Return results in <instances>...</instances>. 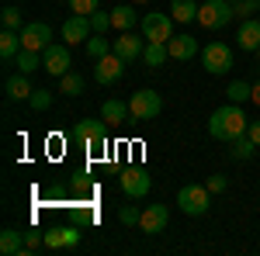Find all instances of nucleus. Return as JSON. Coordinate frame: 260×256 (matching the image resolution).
I'll list each match as a JSON object with an SVG mask.
<instances>
[{"mask_svg": "<svg viewBox=\"0 0 260 256\" xmlns=\"http://www.w3.org/2000/svg\"><path fill=\"white\" fill-rule=\"evenodd\" d=\"M246 128H250V118L243 115L240 104H225V107H215V115L208 118V135L219 138V142H233V138L246 135Z\"/></svg>", "mask_w": 260, "mask_h": 256, "instance_id": "nucleus-1", "label": "nucleus"}, {"mask_svg": "<svg viewBox=\"0 0 260 256\" xmlns=\"http://www.w3.org/2000/svg\"><path fill=\"white\" fill-rule=\"evenodd\" d=\"M177 204L184 215L198 218L208 211V204H212V191L205 187V184H187V187H180L177 191Z\"/></svg>", "mask_w": 260, "mask_h": 256, "instance_id": "nucleus-2", "label": "nucleus"}, {"mask_svg": "<svg viewBox=\"0 0 260 256\" xmlns=\"http://www.w3.org/2000/svg\"><path fill=\"white\" fill-rule=\"evenodd\" d=\"M233 18H236L233 0H208V4L198 7V24L201 28H225Z\"/></svg>", "mask_w": 260, "mask_h": 256, "instance_id": "nucleus-3", "label": "nucleus"}, {"mask_svg": "<svg viewBox=\"0 0 260 256\" xmlns=\"http://www.w3.org/2000/svg\"><path fill=\"white\" fill-rule=\"evenodd\" d=\"M201 66H205L212 77L229 73V69H233V49H229L225 42H212V45H205V49H201Z\"/></svg>", "mask_w": 260, "mask_h": 256, "instance_id": "nucleus-4", "label": "nucleus"}, {"mask_svg": "<svg viewBox=\"0 0 260 256\" xmlns=\"http://www.w3.org/2000/svg\"><path fill=\"white\" fill-rule=\"evenodd\" d=\"M104 125H108L104 118H101V121H94V118H83V121H77L73 135H77V142H80L83 149L98 153V149H104V145H108V132H104Z\"/></svg>", "mask_w": 260, "mask_h": 256, "instance_id": "nucleus-5", "label": "nucleus"}, {"mask_svg": "<svg viewBox=\"0 0 260 256\" xmlns=\"http://www.w3.org/2000/svg\"><path fill=\"white\" fill-rule=\"evenodd\" d=\"M128 111H132L136 121H153V118H160V111H163V97L156 90H139L128 100Z\"/></svg>", "mask_w": 260, "mask_h": 256, "instance_id": "nucleus-6", "label": "nucleus"}, {"mask_svg": "<svg viewBox=\"0 0 260 256\" xmlns=\"http://www.w3.org/2000/svg\"><path fill=\"white\" fill-rule=\"evenodd\" d=\"M139 24H142V39L146 42H170L174 39V18H170V14L149 11Z\"/></svg>", "mask_w": 260, "mask_h": 256, "instance_id": "nucleus-7", "label": "nucleus"}, {"mask_svg": "<svg viewBox=\"0 0 260 256\" xmlns=\"http://www.w3.org/2000/svg\"><path fill=\"white\" fill-rule=\"evenodd\" d=\"M52 28L49 24H42V21H31V24H24L21 28V45L24 49H31V52H45L49 45H52Z\"/></svg>", "mask_w": 260, "mask_h": 256, "instance_id": "nucleus-8", "label": "nucleus"}, {"mask_svg": "<svg viewBox=\"0 0 260 256\" xmlns=\"http://www.w3.org/2000/svg\"><path fill=\"white\" fill-rule=\"evenodd\" d=\"M149 187H153V180L149 173L142 170V166H128V170H121V191L128 197H146L149 194Z\"/></svg>", "mask_w": 260, "mask_h": 256, "instance_id": "nucleus-9", "label": "nucleus"}, {"mask_svg": "<svg viewBox=\"0 0 260 256\" xmlns=\"http://www.w3.org/2000/svg\"><path fill=\"white\" fill-rule=\"evenodd\" d=\"M70 49L66 45H49L45 52H42V69L49 73V77H62V73H70Z\"/></svg>", "mask_w": 260, "mask_h": 256, "instance_id": "nucleus-10", "label": "nucleus"}, {"mask_svg": "<svg viewBox=\"0 0 260 256\" xmlns=\"http://www.w3.org/2000/svg\"><path fill=\"white\" fill-rule=\"evenodd\" d=\"M167 222H170V208L167 204H149L139 218V229L146 236H160L163 229H167Z\"/></svg>", "mask_w": 260, "mask_h": 256, "instance_id": "nucleus-11", "label": "nucleus"}, {"mask_svg": "<svg viewBox=\"0 0 260 256\" xmlns=\"http://www.w3.org/2000/svg\"><path fill=\"white\" fill-rule=\"evenodd\" d=\"M121 69H125V59L111 49L104 59H98V66H94V80H98L101 87H104V83H115V80L121 77Z\"/></svg>", "mask_w": 260, "mask_h": 256, "instance_id": "nucleus-12", "label": "nucleus"}, {"mask_svg": "<svg viewBox=\"0 0 260 256\" xmlns=\"http://www.w3.org/2000/svg\"><path fill=\"white\" fill-rule=\"evenodd\" d=\"M90 35H94V24H90V18H83V14H73V18L62 24V42H66V45L87 42Z\"/></svg>", "mask_w": 260, "mask_h": 256, "instance_id": "nucleus-13", "label": "nucleus"}, {"mask_svg": "<svg viewBox=\"0 0 260 256\" xmlns=\"http://www.w3.org/2000/svg\"><path fill=\"white\" fill-rule=\"evenodd\" d=\"M115 52H118L125 62H132V59H142V52H146V42L136 39L132 31H121V39H115Z\"/></svg>", "mask_w": 260, "mask_h": 256, "instance_id": "nucleus-14", "label": "nucleus"}, {"mask_svg": "<svg viewBox=\"0 0 260 256\" xmlns=\"http://www.w3.org/2000/svg\"><path fill=\"white\" fill-rule=\"evenodd\" d=\"M4 94H7L11 100H28L31 94H35V87H31L28 73H14V77L4 80Z\"/></svg>", "mask_w": 260, "mask_h": 256, "instance_id": "nucleus-15", "label": "nucleus"}, {"mask_svg": "<svg viewBox=\"0 0 260 256\" xmlns=\"http://www.w3.org/2000/svg\"><path fill=\"white\" fill-rule=\"evenodd\" d=\"M236 42H240V49H246V52H257L260 49V18H246L243 21Z\"/></svg>", "mask_w": 260, "mask_h": 256, "instance_id": "nucleus-16", "label": "nucleus"}, {"mask_svg": "<svg viewBox=\"0 0 260 256\" xmlns=\"http://www.w3.org/2000/svg\"><path fill=\"white\" fill-rule=\"evenodd\" d=\"M167 49H170V59H180V62L198 56V42L191 39V35H174V39L167 42Z\"/></svg>", "mask_w": 260, "mask_h": 256, "instance_id": "nucleus-17", "label": "nucleus"}, {"mask_svg": "<svg viewBox=\"0 0 260 256\" xmlns=\"http://www.w3.org/2000/svg\"><path fill=\"white\" fill-rule=\"evenodd\" d=\"M0 253L4 256H24L28 253L24 232H18V229H4V232H0Z\"/></svg>", "mask_w": 260, "mask_h": 256, "instance_id": "nucleus-18", "label": "nucleus"}, {"mask_svg": "<svg viewBox=\"0 0 260 256\" xmlns=\"http://www.w3.org/2000/svg\"><path fill=\"white\" fill-rule=\"evenodd\" d=\"M167 59H170V49H167V42H146L142 62H146L149 69H160V66H163Z\"/></svg>", "mask_w": 260, "mask_h": 256, "instance_id": "nucleus-19", "label": "nucleus"}, {"mask_svg": "<svg viewBox=\"0 0 260 256\" xmlns=\"http://www.w3.org/2000/svg\"><path fill=\"white\" fill-rule=\"evenodd\" d=\"M21 49H24V45H21V31H11V28H4V31H0V56L11 62V59H14V56L21 52Z\"/></svg>", "mask_w": 260, "mask_h": 256, "instance_id": "nucleus-20", "label": "nucleus"}, {"mask_svg": "<svg viewBox=\"0 0 260 256\" xmlns=\"http://www.w3.org/2000/svg\"><path fill=\"white\" fill-rule=\"evenodd\" d=\"M128 115H132V111H128L125 100H104V107H101V118L108 121V125H121Z\"/></svg>", "mask_w": 260, "mask_h": 256, "instance_id": "nucleus-21", "label": "nucleus"}, {"mask_svg": "<svg viewBox=\"0 0 260 256\" xmlns=\"http://www.w3.org/2000/svg\"><path fill=\"white\" fill-rule=\"evenodd\" d=\"M170 18L187 24V21H198V4L194 0H170Z\"/></svg>", "mask_w": 260, "mask_h": 256, "instance_id": "nucleus-22", "label": "nucleus"}, {"mask_svg": "<svg viewBox=\"0 0 260 256\" xmlns=\"http://www.w3.org/2000/svg\"><path fill=\"white\" fill-rule=\"evenodd\" d=\"M136 11H132V7H125V4H121V7H115V11H111V28H118V31H132V28H136Z\"/></svg>", "mask_w": 260, "mask_h": 256, "instance_id": "nucleus-23", "label": "nucleus"}, {"mask_svg": "<svg viewBox=\"0 0 260 256\" xmlns=\"http://www.w3.org/2000/svg\"><path fill=\"white\" fill-rule=\"evenodd\" d=\"M229 145H233V159H243V163H246V159H253V156H257V142H253L250 135L233 138Z\"/></svg>", "mask_w": 260, "mask_h": 256, "instance_id": "nucleus-24", "label": "nucleus"}, {"mask_svg": "<svg viewBox=\"0 0 260 256\" xmlns=\"http://www.w3.org/2000/svg\"><path fill=\"white\" fill-rule=\"evenodd\" d=\"M59 94L80 97V94H83V77H80V73H73V69H70V73H62V77H59Z\"/></svg>", "mask_w": 260, "mask_h": 256, "instance_id": "nucleus-25", "label": "nucleus"}, {"mask_svg": "<svg viewBox=\"0 0 260 256\" xmlns=\"http://www.w3.org/2000/svg\"><path fill=\"white\" fill-rule=\"evenodd\" d=\"M14 62H18V69H21V73H35V69H42V52L21 49L18 56H14Z\"/></svg>", "mask_w": 260, "mask_h": 256, "instance_id": "nucleus-26", "label": "nucleus"}, {"mask_svg": "<svg viewBox=\"0 0 260 256\" xmlns=\"http://www.w3.org/2000/svg\"><path fill=\"white\" fill-rule=\"evenodd\" d=\"M253 94V83H246V80H233L229 87H225V97L233 100V104H243V100H250Z\"/></svg>", "mask_w": 260, "mask_h": 256, "instance_id": "nucleus-27", "label": "nucleus"}, {"mask_svg": "<svg viewBox=\"0 0 260 256\" xmlns=\"http://www.w3.org/2000/svg\"><path fill=\"white\" fill-rule=\"evenodd\" d=\"M108 52H111V45H108V39H104V35H90V39H87V56H90L94 62L104 59Z\"/></svg>", "mask_w": 260, "mask_h": 256, "instance_id": "nucleus-28", "label": "nucleus"}, {"mask_svg": "<svg viewBox=\"0 0 260 256\" xmlns=\"http://www.w3.org/2000/svg\"><path fill=\"white\" fill-rule=\"evenodd\" d=\"M233 11H236V18H240V21L257 18V14H260V0H236V4H233Z\"/></svg>", "mask_w": 260, "mask_h": 256, "instance_id": "nucleus-29", "label": "nucleus"}, {"mask_svg": "<svg viewBox=\"0 0 260 256\" xmlns=\"http://www.w3.org/2000/svg\"><path fill=\"white\" fill-rule=\"evenodd\" d=\"M0 21H4V28H11V31H21V28H24V24H21V11H18V7H4Z\"/></svg>", "mask_w": 260, "mask_h": 256, "instance_id": "nucleus-30", "label": "nucleus"}, {"mask_svg": "<svg viewBox=\"0 0 260 256\" xmlns=\"http://www.w3.org/2000/svg\"><path fill=\"white\" fill-rule=\"evenodd\" d=\"M28 104H31V111H49V107H52V94H49V90H35V94L28 97Z\"/></svg>", "mask_w": 260, "mask_h": 256, "instance_id": "nucleus-31", "label": "nucleus"}, {"mask_svg": "<svg viewBox=\"0 0 260 256\" xmlns=\"http://www.w3.org/2000/svg\"><path fill=\"white\" fill-rule=\"evenodd\" d=\"M98 4H101V0H70V11H73V14H83V18H90V14L98 11Z\"/></svg>", "mask_w": 260, "mask_h": 256, "instance_id": "nucleus-32", "label": "nucleus"}, {"mask_svg": "<svg viewBox=\"0 0 260 256\" xmlns=\"http://www.w3.org/2000/svg\"><path fill=\"white\" fill-rule=\"evenodd\" d=\"M90 24H94V35H104V31L111 28V14H104V11H94V14H90Z\"/></svg>", "mask_w": 260, "mask_h": 256, "instance_id": "nucleus-33", "label": "nucleus"}, {"mask_svg": "<svg viewBox=\"0 0 260 256\" xmlns=\"http://www.w3.org/2000/svg\"><path fill=\"white\" fill-rule=\"evenodd\" d=\"M24 246H28V253H35L39 246H45V232H39V229H28V232H24Z\"/></svg>", "mask_w": 260, "mask_h": 256, "instance_id": "nucleus-34", "label": "nucleus"}, {"mask_svg": "<svg viewBox=\"0 0 260 256\" xmlns=\"http://www.w3.org/2000/svg\"><path fill=\"white\" fill-rule=\"evenodd\" d=\"M118 218H121V225H139L142 211H139V208H132V204H125V208L118 211Z\"/></svg>", "mask_w": 260, "mask_h": 256, "instance_id": "nucleus-35", "label": "nucleus"}, {"mask_svg": "<svg viewBox=\"0 0 260 256\" xmlns=\"http://www.w3.org/2000/svg\"><path fill=\"white\" fill-rule=\"evenodd\" d=\"M73 246H80V229L66 225V229H62V249H73Z\"/></svg>", "mask_w": 260, "mask_h": 256, "instance_id": "nucleus-36", "label": "nucleus"}, {"mask_svg": "<svg viewBox=\"0 0 260 256\" xmlns=\"http://www.w3.org/2000/svg\"><path fill=\"white\" fill-rule=\"evenodd\" d=\"M205 187H208V191H212V194H222V191H225V187H229V180L222 177V173H215V177H208V180H205Z\"/></svg>", "mask_w": 260, "mask_h": 256, "instance_id": "nucleus-37", "label": "nucleus"}, {"mask_svg": "<svg viewBox=\"0 0 260 256\" xmlns=\"http://www.w3.org/2000/svg\"><path fill=\"white\" fill-rule=\"evenodd\" d=\"M45 246L49 249H62V229H49L45 232Z\"/></svg>", "mask_w": 260, "mask_h": 256, "instance_id": "nucleus-38", "label": "nucleus"}, {"mask_svg": "<svg viewBox=\"0 0 260 256\" xmlns=\"http://www.w3.org/2000/svg\"><path fill=\"white\" fill-rule=\"evenodd\" d=\"M246 135L257 142V149H260V121H250V128H246Z\"/></svg>", "mask_w": 260, "mask_h": 256, "instance_id": "nucleus-39", "label": "nucleus"}, {"mask_svg": "<svg viewBox=\"0 0 260 256\" xmlns=\"http://www.w3.org/2000/svg\"><path fill=\"white\" fill-rule=\"evenodd\" d=\"M250 100H253V104L260 107V83H253V94H250Z\"/></svg>", "mask_w": 260, "mask_h": 256, "instance_id": "nucleus-40", "label": "nucleus"}, {"mask_svg": "<svg viewBox=\"0 0 260 256\" xmlns=\"http://www.w3.org/2000/svg\"><path fill=\"white\" fill-rule=\"evenodd\" d=\"M136 4H149V0H136Z\"/></svg>", "mask_w": 260, "mask_h": 256, "instance_id": "nucleus-41", "label": "nucleus"}, {"mask_svg": "<svg viewBox=\"0 0 260 256\" xmlns=\"http://www.w3.org/2000/svg\"><path fill=\"white\" fill-rule=\"evenodd\" d=\"M257 56H260V49H257Z\"/></svg>", "mask_w": 260, "mask_h": 256, "instance_id": "nucleus-42", "label": "nucleus"}, {"mask_svg": "<svg viewBox=\"0 0 260 256\" xmlns=\"http://www.w3.org/2000/svg\"><path fill=\"white\" fill-rule=\"evenodd\" d=\"M233 4H236V0H233Z\"/></svg>", "mask_w": 260, "mask_h": 256, "instance_id": "nucleus-43", "label": "nucleus"}, {"mask_svg": "<svg viewBox=\"0 0 260 256\" xmlns=\"http://www.w3.org/2000/svg\"><path fill=\"white\" fill-rule=\"evenodd\" d=\"M257 18H260V14H257Z\"/></svg>", "mask_w": 260, "mask_h": 256, "instance_id": "nucleus-44", "label": "nucleus"}]
</instances>
